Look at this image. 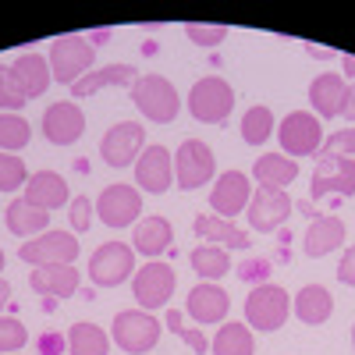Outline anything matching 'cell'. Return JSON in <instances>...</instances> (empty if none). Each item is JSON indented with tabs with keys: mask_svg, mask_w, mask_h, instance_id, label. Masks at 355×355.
Wrapping results in <instances>:
<instances>
[{
	"mask_svg": "<svg viewBox=\"0 0 355 355\" xmlns=\"http://www.w3.org/2000/svg\"><path fill=\"white\" fill-rule=\"evenodd\" d=\"M18 355H21V352H18Z\"/></svg>",
	"mask_w": 355,
	"mask_h": 355,
	"instance_id": "52",
	"label": "cell"
},
{
	"mask_svg": "<svg viewBox=\"0 0 355 355\" xmlns=\"http://www.w3.org/2000/svg\"><path fill=\"white\" fill-rule=\"evenodd\" d=\"M96 217L100 224L121 231V227H135L142 220V192L128 182H114L96 196Z\"/></svg>",
	"mask_w": 355,
	"mask_h": 355,
	"instance_id": "11",
	"label": "cell"
},
{
	"mask_svg": "<svg viewBox=\"0 0 355 355\" xmlns=\"http://www.w3.org/2000/svg\"><path fill=\"white\" fill-rule=\"evenodd\" d=\"M234 274H239V281L245 284H266L270 281V259H263V256H245L239 266H234Z\"/></svg>",
	"mask_w": 355,
	"mask_h": 355,
	"instance_id": "40",
	"label": "cell"
},
{
	"mask_svg": "<svg viewBox=\"0 0 355 355\" xmlns=\"http://www.w3.org/2000/svg\"><path fill=\"white\" fill-rule=\"evenodd\" d=\"M33 139V125L21 114H0V153H18Z\"/></svg>",
	"mask_w": 355,
	"mask_h": 355,
	"instance_id": "34",
	"label": "cell"
},
{
	"mask_svg": "<svg viewBox=\"0 0 355 355\" xmlns=\"http://www.w3.org/2000/svg\"><path fill=\"white\" fill-rule=\"evenodd\" d=\"M128 96L142 117H150L153 125H171L178 110H182V96L167 75H139V82L128 89Z\"/></svg>",
	"mask_w": 355,
	"mask_h": 355,
	"instance_id": "2",
	"label": "cell"
},
{
	"mask_svg": "<svg viewBox=\"0 0 355 355\" xmlns=\"http://www.w3.org/2000/svg\"><path fill=\"white\" fill-rule=\"evenodd\" d=\"M252 182L256 185H263V189H288L295 178H299V164H295L291 157H284V153H263L256 164H252Z\"/></svg>",
	"mask_w": 355,
	"mask_h": 355,
	"instance_id": "29",
	"label": "cell"
},
{
	"mask_svg": "<svg viewBox=\"0 0 355 355\" xmlns=\"http://www.w3.org/2000/svg\"><path fill=\"white\" fill-rule=\"evenodd\" d=\"M306 53L316 57V61H334V57H338L334 46H316V43H306Z\"/></svg>",
	"mask_w": 355,
	"mask_h": 355,
	"instance_id": "45",
	"label": "cell"
},
{
	"mask_svg": "<svg viewBox=\"0 0 355 355\" xmlns=\"http://www.w3.org/2000/svg\"><path fill=\"white\" fill-rule=\"evenodd\" d=\"M28 182L25 160L18 153H0V192H18Z\"/></svg>",
	"mask_w": 355,
	"mask_h": 355,
	"instance_id": "35",
	"label": "cell"
},
{
	"mask_svg": "<svg viewBox=\"0 0 355 355\" xmlns=\"http://www.w3.org/2000/svg\"><path fill=\"white\" fill-rule=\"evenodd\" d=\"M78 239H75V231H43L36 234V239H28L21 242L18 249V259L28 263V266H75L78 259Z\"/></svg>",
	"mask_w": 355,
	"mask_h": 355,
	"instance_id": "9",
	"label": "cell"
},
{
	"mask_svg": "<svg viewBox=\"0 0 355 355\" xmlns=\"http://www.w3.org/2000/svg\"><path fill=\"white\" fill-rule=\"evenodd\" d=\"M341 64H345V75L355 78V57H341Z\"/></svg>",
	"mask_w": 355,
	"mask_h": 355,
	"instance_id": "48",
	"label": "cell"
},
{
	"mask_svg": "<svg viewBox=\"0 0 355 355\" xmlns=\"http://www.w3.org/2000/svg\"><path fill=\"white\" fill-rule=\"evenodd\" d=\"M338 281L348 284V288H355V245H348L341 252V259H338Z\"/></svg>",
	"mask_w": 355,
	"mask_h": 355,
	"instance_id": "44",
	"label": "cell"
},
{
	"mask_svg": "<svg viewBox=\"0 0 355 355\" xmlns=\"http://www.w3.org/2000/svg\"><path fill=\"white\" fill-rule=\"evenodd\" d=\"M171 185H174V153L160 142L146 146L135 160V189L150 196H164L171 192Z\"/></svg>",
	"mask_w": 355,
	"mask_h": 355,
	"instance_id": "15",
	"label": "cell"
},
{
	"mask_svg": "<svg viewBox=\"0 0 355 355\" xmlns=\"http://www.w3.org/2000/svg\"><path fill=\"white\" fill-rule=\"evenodd\" d=\"M11 75H15V82H18L25 100H40L46 89H50V82H53L50 61H46L43 53H18L15 61H11Z\"/></svg>",
	"mask_w": 355,
	"mask_h": 355,
	"instance_id": "25",
	"label": "cell"
},
{
	"mask_svg": "<svg viewBox=\"0 0 355 355\" xmlns=\"http://www.w3.org/2000/svg\"><path fill=\"white\" fill-rule=\"evenodd\" d=\"M28 345V331L18 316H0V355H18Z\"/></svg>",
	"mask_w": 355,
	"mask_h": 355,
	"instance_id": "36",
	"label": "cell"
},
{
	"mask_svg": "<svg viewBox=\"0 0 355 355\" xmlns=\"http://www.w3.org/2000/svg\"><path fill=\"white\" fill-rule=\"evenodd\" d=\"M68 355H110V334L89 320L68 327Z\"/></svg>",
	"mask_w": 355,
	"mask_h": 355,
	"instance_id": "31",
	"label": "cell"
},
{
	"mask_svg": "<svg viewBox=\"0 0 355 355\" xmlns=\"http://www.w3.org/2000/svg\"><path fill=\"white\" fill-rule=\"evenodd\" d=\"M341 117H348V125H355V82L348 85V93H345V107H341Z\"/></svg>",
	"mask_w": 355,
	"mask_h": 355,
	"instance_id": "46",
	"label": "cell"
},
{
	"mask_svg": "<svg viewBox=\"0 0 355 355\" xmlns=\"http://www.w3.org/2000/svg\"><path fill=\"white\" fill-rule=\"evenodd\" d=\"M174 242V227L167 217L160 214H150V217H142L135 227H132V249L142 252L146 259H160Z\"/></svg>",
	"mask_w": 355,
	"mask_h": 355,
	"instance_id": "26",
	"label": "cell"
},
{
	"mask_svg": "<svg viewBox=\"0 0 355 355\" xmlns=\"http://www.w3.org/2000/svg\"><path fill=\"white\" fill-rule=\"evenodd\" d=\"M160 334H164V323L146 309H121L110 323V341L128 355L153 352L160 345Z\"/></svg>",
	"mask_w": 355,
	"mask_h": 355,
	"instance_id": "5",
	"label": "cell"
},
{
	"mask_svg": "<svg viewBox=\"0 0 355 355\" xmlns=\"http://www.w3.org/2000/svg\"><path fill=\"white\" fill-rule=\"evenodd\" d=\"M227 309H231V295L220 284L199 281L185 295V316L196 320L199 327H220V323L227 320Z\"/></svg>",
	"mask_w": 355,
	"mask_h": 355,
	"instance_id": "18",
	"label": "cell"
},
{
	"mask_svg": "<svg viewBox=\"0 0 355 355\" xmlns=\"http://www.w3.org/2000/svg\"><path fill=\"white\" fill-rule=\"evenodd\" d=\"M68 220H71V231H75V234H82V231L93 227V199H89V196H71V202H68Z\"/></svg>",
	"mask_w": 355,
	"mask_h": 355,
	"instance_id": "42",
	"label": "cell"
},
{
	"mask_svg": "<svg viewBox=\"0 0 355 355\" xmlns=\"http://www.w3.org/2000/svg\"><path fill=\"white\" fill-rule=\"evenodd\" d=\"M64 348H68L64 331H43L36 338V355H64Z\"/></svg>",
	"mask_w": 355,
	"mask_h": 355,
	"instance_id": "43",
	"label": "cell"
},
{
	"mask_svg": "<svg viewBox=\"0 0 355 355\" xmlns=\"http://www.w3.org/2000/svg\"><path fill=\"white\" fill-rule=\"evenodd\" d=\"M277 142H281V153L299 160V157H316L327 132H323V121L313 110H291L277 121Z\"/></svg>",
	"mask_w": 355,
	"mask_h": 355,
	"instance_id": "6",
	"label": "cell"
},
{
	"mask_svg": "<svg viewBox=\"0 0 355 355\" xmlns=\"http://www.w3.org/2000/svg\"><path fill=\"white\" fill-rule=\"evenodd\" d=\"M185 36H189L196 46H202V50H214V46H220V43L227 40V28H224V25H202V21H189V25H185Z\"/></svg>",
	"mask_w": 355,
	"mask_h": 355,
	"instance_id": "38",
	"label": "cell"
},
{
	"mask_svg": "<svg viewBox=\"0 0 355 355\" xmlns=\"http://www.w3.org/2000/svg\"><path fill=\"white\" fill-rule=\"evenodd\" d=\"M288 316H291V295L281 284L266 281V284H256L245 295V323L252 331L274 334L288 323Z\"/></svg>",
	"mask_w": 355,
	"mask_h": 355,
	"instance_id": "4",
	"label": "cell"
},
{
	"mask_svg": "<svg viewBox=\"0 0 355 355\" xmlns=\"http://www.w3.org/2000/svg\"><path fill=\"white\" fill-rule=\"evenodd\" d=\"M345 245V220L341 217H313V224L302 234V249L309 259H323Z\"/></svg>",
	"mask_w": 355,
	"mask_h": 355,
	"instance_id": "28",
	"label": "cell"
},
{
	"mask_svg": "<svg viewBox=\"0 0 355 355\" xmlns=\"http://www.w3.org/2000/svg\"><path fill=\"white\" fill-rule=\"evenodd\" d=\"M189 263H192L196 277L210 281V284H217L220 277L231 274V252L220 249V245H199V249H192L189 252Z\"/></svg>",
	"mask_w": 355,
	"mask_h": 355,
	"instance_id": "32",
	"label": "cell"
},
{
	"mask_svg": "<svg viewBox=\"0 0 355 355\" xmlns=\"http://www.w3.org/2000/svg\"><path fill=\"white\" fill-rule=\"evenodd\" d=\"M291 313L299 323H306V327H323L331 316H334V295L331 288H323V284H306L295 291V299H291Z\"/></svg>",
	"mask_w": 355,
	"mask_h": 355,
	"instance_id": "24",
	"label": "cell"
},
{
	"mask_svg": "<svg viewBox=\"0 0 355 355\" xmlns=\"http://www.w3.org/2000/svg\"><path fill=\"white\" fill-rule=\"evenodd\" d=\"M309 192L320 196H355V157H331L316 153Z\"/></svg>",
	"mask_w": 355,
	"mask_h": 355,
	"instance_id": "13",
	"label": "cell"
},
{
	"mask_svg": "<svg viewBox=\"0 0 355 355\" xmlns=\"http://www.w3.org/2000/svg\"><path fill=\"white\" fill-rule=\"evenodd\" d=\"M320 153H331V157H355V125L331 132L327 139H323Z\"/></svg>",
	"mask_w": 355,
	"mask_h": 355,
	"instance_id": "41",
	"label": "cell"
},
{
	"mask_svg": "<svg viewBox=\"0 0 355 355\" xmlns=\"http://www.w3.org/2000/svg\"><path fill=\"white\" fill-rule=\"evenodd\" d=\"M11 302V281L0 277V316H4V306Z\"/></svg>",
	"mask_w": 355,
	"mask_h": 355,
	"instance_id": "47",
	"label": "cell"
},
{
	"mask_svg": "<svg viewBox=\"0 0 355 355\" xmlns=\"http://www.w3.org/2000/svg\"><path fill=\"white\" fill-rule=\"evenodd\" d=\"M185 107L199 125H224L234 110V85L220 75L196 78V85L189 89Z\"/></svg>",
	"mask_w": 355,
	"mask_h": 355,
	"instance_id": "3",
	"label": "cell"
},
{
	"mask_svg": "<svg viewBox=\"0 0 355 355\" xmlns=\"http://www.w3.org/2000/svg\"><path fill=\"white\" fill-rule=\"evenodd\" d=\"M142 150H146V128H142V121H117L100 139V157H103L107 167H135Z\"/></svg>",
	"mask_w": 355,
	"mask_h": 355,
	"instance_id": "12",
	"label": "cell"
},
{
	"mask_svg": "<svg viewBox=\"0 0 355 355\" xmlns=\"http://www.w3.org/2000/svg\"><path fill=\"white\" fill-rule=\"evenodd\" d=\"M174 266L164 263V259H146L135 277H132V295H135V306L146 309V313H157L171 302V295H174Z\"/></svg>",
	"mask_w": 355,
	"mask_h": 355,
	"instance_id": "8",
	"label": "cell"
},
{
	"mask_svg": "<svg viewBox=\"0 0 355 355\" xmlns=\"http://www.w3.org/2000/svg\"><path fill=\"white\" fill-rule=\"evenodd\" d=\"M192 231H196V239L202 245H220V249H234V252H249L252 249V234L242 231V227H234L231 220L217 217V214H199L192 220Z\"/></svg>",
	"mask_w": 355,
	"mask_h": 355,
	"instance_id": "19",
	"label": "cell"
},
{
	"mask_svg": "<svg viewBox=\"0 0 355 355\" xmlns=\"http://www.w3.org/2000/svg\"><path fill=\"white\" fill-rule=\"evenodd\" d=\"M249 199H252V178L245 171H224L217 174L214 192H210V210L224 220H234L239 214L249 210Z\"/></svg>",
	"mask_w": 355,
	"mask_h": 355,
	"instance_id": "16",
	"label": "cell"
},
{
	"mask_svg": "<svg viewBox=\"0 0 355 355\" xmlns=\"http://www.w3.org/2000/svg\"><path fill=\"white\" fill-rule=\"evenodd\" d=\"M4 227L11 234H18L21 242H28V239H36V234L50 231V214L40 210V206H33L25 196H18V199L8 202V210H4Z\"/></svg>",
	"mask_w": 355,
	"mask_h": 355,
	"instance_id": "27",
	"label": "cell"
},
{
	"mask_svg": "<svg viewBox=\"0 0 355 355\" xmlns=\"http://www.w3.org/2000/svg\"><path fill=\"white\" fill-rule=\"evenodd\" d=\"M167 327L178 334V338H182L196 355H206V348H210V341H206V334H199L196 327H185V323H182V313H178V309H167Z\"/></svg>",
	"mask_w": 355,
	"mask_h": 355,
	"instance_id": "39",
	"label": "cell"
},
{
	"mask_svg": "<svg viewBox=\"0 0 355 355\" xmlns=\"http://www.w3.org/2000/svg\"><path fill=\"white\" fill-rule=\"evenodd\" d=\"M43 135L50 146H75L85 135V114L75 100H57L43 110Z\"/></svg>",
	"mask_w": 355,
	"mask_h": 355,
	"instance_id": "17",
	"label": "cell"
},
{
	"mask_svg": "<svg viewBox=\"0 0 355 355\" xmlns=\"http://www.w3.org/2000/svg\"><path fill=\"white\" fill-rule=\"evenodd\" d=\"M21 196L33 202V206H40V210H46V214H53V210H61V206L71 202L68 182L57 171H36V174H28Z\"/></svg>",
	"mask_w": 355,
	"mask_h": 355,
	"instance_id": "22",
	"label": "cell"
},
{
	"mask_svg": "<svg viewBox=\"0 0 355 355\" xmlns=\"http://www.w3.org/2000/svg\"><path fill=\"white\" fill-rule=\"evenodd\" d=\"M78 284H82V274L75 266H33V274H28V288L53 302L78 295Z\"/></svg>",
	"mask_w": 355,
	"mask_h": 355,
	"instance_id": "23",
	"label": "cell"
},
{
	"mask_svg": "<svg viewBox=\"0 0 355 355\" xmlns=\"http://www.w3.org/2000/svg\"><path fill=\"white\" fill-rule=\"evenodd\" d=\"M291 210H295V202H291V196L288 192H281V189H252V199H249V210H245V217H249V227L256 231V234H270V231H281L284 227V220L291 217Z\"/></svg>",
	"mask_w": 355,
	"mask_h": 355,
	"instance_id": "14",
	"label": "cell"
},
{
	"mask_svg": "<svg viewBox=\"0 0 355 355\" xmlns=\"http://www.w3.org/2000/svg\"><path fill=\"white\" fill-rule=\"evenodd\" d=\"M28 100L21 96V89L11 75V64H0V114H18Z\"/></svg>",
	"mask_w": 355,
	"mask_h": 355,
	"instance_id": "37",
	"label": "cell"
},
{
	"mask_svg": "<svg viewBox=\"0 0 355 355\" xmlns=\"http://www.w3.org/2000/svg\"><path fill=\"white\" fill-rule=\"evenodd\" d=\"M128 277H135V249H132V242L110 239L89 256V281H93V288H117Z\"/></svg>",
	"mask_w": 355,
	"mask_h": 355,
	"instance_id": "10",
	"label": "cell"
},
{
	"mask_svg": "<svg viewBox=\"0 0 355 355\" xmlns=\"http://www.w3.org/2000/svg\"><path fill=\"white\" fill-rule=\"evenodd\" d=\"M46 61H50L53 82H61V85L71 89L78 78H85L89 71H93V64H96V46H93V40H85L82 33H68V36H57V40L50 43Z\"/></svg>",
	"mask_w": 355,
	"mask_h": 355,
	"instance_id": "1",
	"label": "cell"
},
{
	"mask_svg": "<svg viewBox=\"0 0 355 355\" xmlns=\"http://www.w3.org/2000/svg\"><path fill=\"white\" fill-rule=\"evenodd\" d=\"M210 352L214 355H256L252 327L245 320H224L210 341Z\"/></svg>",
	"mask_w": 355,
	"mask_h": 355,
	"instance_id": "30",
	"label": "cell"
},
{
	"mask_svg": "<svg viewBox=\"0 0 355 355\" xmlns=\"http://www.w3.org/2000/svg\"><path fill=\"white\" fill-rule=\"evenodd\" d=\"M174 182L182 192L206 189V182H217V157L202 139H185L174 153Z\"/></svg>",
	"mask_w": 355,
	"mask_h": 355,
	"instance_id": "7",
	"label": "cell"
},
{
	"mask_svg": "<svg viewBox=\"0 0 355 355\" xmlns=\"http://www.w3.org/2000/svg\"><path fill=\"white\" fill-rule=\"evenodd\" d=\"M142 53H146V57H153V53H157V43H153V40H146V43H142Z\"/></svg>",
	"mask_w": 355,
	"mask_h": 355,
	"instance_id": "49",
	"label": "cell"
},
{
	"mask_svg": "<svg viewBox=\"0 0 355 355\" xmlns=\"http://www.w3.org/2000/svg\"><path fill=\"white\" fill-rule=\"evenodd\" d=\"M139 82V68L135 64H107V68H93L85 78H78L71 85V100H89L103 93V89H132Z\"/></svg>",
	"mask_w": 355,
	"mask_h": 355,
	"instance_id": "20",
	"label": "cell"
},
{
	"mask_svg": "<svg viewBox=\"0 0 355 355\" xmlns=\"http://www.w3.org/2000/svg\"><path fill=\"white\" fill-rule=\"evenodd\" d=\"M345 93H348V82L338 71H323L309 82V107L320 121H331V117H341L345 107Z\"/></svg>",
	"mask_w": 355,
	"mask_h": 355,
	"instance_id": "21",
	"label": "cell"
},
{
	"mask_svg": "<svg viewBox=\"0 0 355 355\" xmlns=\"http://www.w3.org/2000/svg\"><path fill=\"white\" fill-rule=\"evenodd\" d=\"M4 263H8V259H4V249H0V274H4Z\"/></svg>",
	"mask_w": 355,
	"mask_h": 355,
	"instance_id": "51",
	"label": "cell"
},
{
	"mask_svg": "<svg viewBox=\"0 0 355 355\" xmlns=\"http://www.w3.org/2000/svg\"><path fill=\"white\" fill-rule=\"evenodd\" d=\"M239 128H242V142H245V146H263L266 139L277 132V117H274L270 107L256 103V107H249V110L242 114V125H239Z\"/></svg>",
	"mask_w": 355,
	"mask_h": 355,
	"instance_id": "33",
	"label": "cell"
},
{
	"mask_svg": "<svg viewBox=\"0 0 355 355\" xmlns=\"http://www.w3.org/2000/svg\"><path fill=\"white\" fill-rule=\"evenodd\" d=\"M348 338H352V352H355V323H352V331H348Z\"/></svg>",
	"mask_w": 355,
	"mask_h": 355,
	"instance_id": "50",
	"label": "cell"
}]
</instances>
